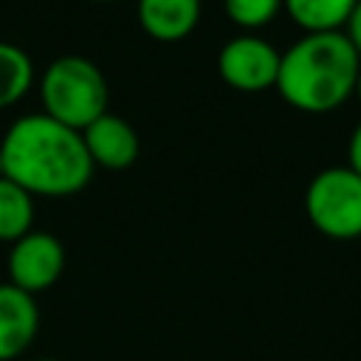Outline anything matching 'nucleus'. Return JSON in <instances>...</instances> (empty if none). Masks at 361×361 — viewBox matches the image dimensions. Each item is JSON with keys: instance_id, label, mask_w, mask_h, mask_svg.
Here are the masks:
<instances>
[{"instance_id": "nucleus-5", "label": "nucleus", "mask_w": 361, "mask_h": 361, "mask_svg": "<svg viewBox=\"0 0 361 361\" xmlns=\"http://www.w3.org/2000/svg\"><path fill=\"white\" fill-rule=\"evenodd\" d=\"M217 71H220L223 82L231 85L234 90L257 93V90H265V87L276 85L279 51L262 37L240 34V37H231L220 48Z\"/></svg>"}, {"instance_id": "nucleus-10", "label": "nucleus", "mask_w": 361, "mask_h": 361, "mask_svg": "<svg viewBox=\"0 0 361 361\" xmlns=\"http://www.w3.org/2000/svg\"><path fill=\"white\" fill-rule=\"evenodd\" d=\"M290 20L305 28V34L341 31L358 0H282Z\"/></svg>"}, {"instance_id": "nucleus-6", "label": "nucleus", "mask_w": 361, "mask_h": 361, "mask_svg": "<svg viewBox=\"0 0 361 361\" xmlns=\"http://www.w3.org/2000/svg\"><path fill=\"white\" fill-rule=\"evenodd\" d=\"M65 271V248L62 243L48 234L31 228L20 240L11 243L8 251V282L31 296L56 285Z\"/></svg>"}, {"instance_id": "nucleus-13", "label": "nucleus", "mask_w": 361, "mask_h": 361, "mask_svg": "<svg viewBox=\"0 0 361 361\" xmlns=\"http://www.w3.org/2000/svg\"><path fill=\"white\" fill-rule=\"evenodd\" d=\"M223 6L231 23L251 31V28L268 25L276 17L282 0H223Z\"/></svg>"}, {"instance_id": "nucleus-11", "label": "nucleus", "mask_w": 361, "mask_h": 361, "mask_svg": "<svg viewBox=\"0 0 361 361\" xmlns=\"http://www.w3.org/2000/svg\"><path fill=\"white\" fill-rule=\"evenodd\" d=\"M34 226V195L0 175V240L14 243Z\"/></svg>"}, {"instance_id": "nucleus-7", "label": "nucleus", "mask_w": 361, "mask_h": 361, "mask_svg": "<svg viewBox=\"0 0 361 361\" xmlns=\"http://www.w3.org/2000/svg\"><path fill=\"white\" fill-rule=\"evenodd\" d=\"M82 141L93 166L99 164L104 169H127L141 152V141L133 124L113 113H102L96 121H90L82 130Z\"/></svg>"}, {"instance_id": "nucleus-1", "label": "nucleus", "mask_w": 361, "mask_h": 361, "mask_svg": "<svg viewBox=\"0 0 361 361\" xmlns=\"http://www.w3.org/2000/svg\"><path fill=\"white\" fill-rule=\"evenodd\" d=\"M0 175L31 195L65 197L87 186L93 161L82 133L45 113L17 118L0 141Z\"/></svg>"}, {"instance_id": "nucleus-3", "label": "nucleus", "mask_w": 361, "mask_h": 361, "mask_svg": "<svg viewBox=\"0 0 361 361\" xmlns=\"http://www.w3.org/2000/svg\"><path fill=\"white\" fill-rule=\"evenodd\" d=\"M39 99L45 116L82 133L90 121L107 113V82L90 59L71 54L54 59L42 71Z\"/></svg>"}, {"instance_id": "nucleus-12", "label": "nucleus", "mask_w": 361, "mask_h": 361, "mask_svg": "<svg viewBox=\"0 0 361 361\" xmlns=\"http://www.w3.org/2000/svg\"><path fill=\"white\" fill-rule=\"evenodd\" d=\"M34 79L31 56L11 42H0V110L20 102Z\"/></svg>"}, {"instance_id": "nucleus-2", "label": "nucleus", "mask_w": 361, "mask_h": 361, "mask_svg": "<svg viewBox=\"0 0 361 361\" xmlns=\"http://www.w3.org/2000/svg\"><path fill=\"white\" fill-rule=\"evenodd\" d=\"M358 68L361 56L344 31L305 34L279 54L274 87L296 110L327 113L355 90Z\"/></svg>"}, {"instance_id": "nucleus-15", "label": "nucleus", "mask_w": 361, "mask_h": 361, "mask_svg": "<svg viewBox=\"0 0 361 361\" xmlns=\"http://www.w3.org/2000/svg\"><path fill=\"white\" fill-rule=\"evenodd\" d=\"M344 34L350 37L353 48H355V51H358V56H361V0L355 3L353 14H350V20H347V31H344Z\"/></svg>"}, {"instance_id": "nucleus-16", "label": "nucleus", "mask_w": 361, "mask_h": 361, "mask_svg": "<svg viewBox=\"0 0 361 361\" xmlns=\"http://www.w3.org/2000/svg\"><path fill=\"white\" fill-rule=\"evenodd\" d=\"M353 93H358V99H361V68H358V76H355V90Z\"/></svg>"}, {"instance_id": "nucleus-9", "label": "nucleus", "mask_w": 361, "mask_h": 361, "mask_svg": "<svg viewBox=\"0 0 361 361\" xmlns=\"http://www.w3.org/2000/svg\"><path fill=\"white\" fill-rule=\"evenodd\" d=\"M141 28L155 39H183L200 20V0H138Z\"/></svg>"}, {"instance_id": "nucleus-4", "label": "nucleus", "mask_w": 361, "mask_h": 361, "mask_svg": "<svg viewBox=\"0 0 361 361\" xmlns=\"http://www.w3.org/2000/svg\"><path fill=\"white\" fill-rule=\"evenodd\" d=\"M305 212L316 231L333 240L361 237V175L350 166H327L305 189Z\"/></svg>"}, {"instance_id": "nucleus-8", "label": "nucleus", "mask_w": 361, "mask_h": 361, "mask_svg": "<svg viewBox=\"0 0 361 361\" xmlns=\"http://www.w3.org/2000/svg\"><path fill=\"white\" fill-rule=\"evenodd\" d=\"M39 307L37 299L11 282L0 285V361L20 358L37 338Z\"/></svg>"}, {"instance_id": "nucleus-17", "label": "nucleus", "mask_w": 361, "mask_h": 361, "mask_svg": "<svg viewBox=\"0 0 361 361\" xmlns=\"http://www.w3.org/2000/svg\"><path fill=\"white\" fill-rule=\"evenodd\" d=\"M34 361H56V358H34Z\"/></svg>"}, {"instance_id": "nucleus-18", "label": "nucleus", "mask_w": 361, "mask_h": 361, "mask_svg": "<svg viewBox=\"0 0 361 361\" xmlns=\"http://www.w3.org/2000/svg\"><path fill=\"white\" fill-rule=\"evenodd\" d=\"M96 3H113V0H96Z\"/></svg>"}, {"instance_id": "nucleus-14", "label": "nucleus", "mask_w": 361, "mask_h": 361, "mask_svg": "<svg viewBox=\"0 0 361 361\" xmlns=\"http://www.w3.org/2000/svg\"><path fill=\"white\" fill-rule=\"evenodd\" d=\"M347 158H350V169L361 175V121L355 124L353 135H350V144H347Z\"/></svg>"}]
</instances>
